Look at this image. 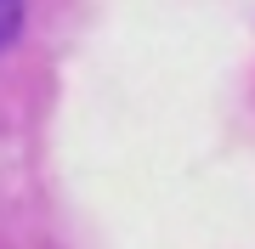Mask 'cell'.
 Masks as SVG:
<instances>
[{
  "instance_id": "1",
  "label": "cell",
  "mask_w": 255,
  "mask_h": 249,
  "mask_svg": "<svg viewBox=\"0 0 255 249\" xmlns=\"http://www.w3.org/2000/svg\"><path fill=\"white\" fill-rule=\"evenodd\" d=\"M17 28H23V0H0V51L17 40Z\"/></svg>"
}]
</instances>
